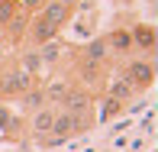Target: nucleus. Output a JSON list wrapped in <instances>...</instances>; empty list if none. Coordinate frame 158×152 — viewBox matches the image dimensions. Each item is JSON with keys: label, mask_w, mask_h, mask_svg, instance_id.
I'll return each instance as SVG.
<instances>
[{"label": "nucleus", "mask_w": 158, "mask_h": 152, "mask_svg": "<svg viewBox=\"0 0 158 152\" xmlns=\"http://www.w3.org/2000/svg\"><path fill=\"white\" fill-rule=\"evenodd\" d=\"M35 84L32 75H26L23 68H0V100H16L23 91H29Z\"/></svg>", "instance_id": "nucleus-1"}, {"label": "nucleus", "mask_w": 158, "mask_h": 152, "mask_svg": "<svg viewBox=\"0 0 158 152\" xmlns=\"http://www.w3.org/2000/svg\"><path fill=\"white\" fill-rule=\"evenodd\" d=\"M123 78H126V81L132 84L139 94L148 91V88L155 84V59H129Z\"/></svg>", "instance_id": "nucleus-2"}, {"label": "nucleus", "mask_w": 158, "mask_h": 152, "mask_svg": "<svg viewBox=\"0 0 158 152\" xmlns=\"http://www.w3.org/2000/svg\"><path fill=\"white\" fill-rule=\"evenodd\" d=\"M129 36H132V52H142V59H155L158 33H155L152 23H132L129 26Z\"/></svg>", "instance_id": "nucleus-3"}, {"label": "nucleus", "mask_w": 158, "mask_h": 152, "mask_svg": "<svg viewBox=\"0 0 158 152\" xmlns=\"http://www.w3.org/2000/svg\"><path fill=\"white\" fill-rule=\"evenodd\" d=\"M58 33L61 29H55L42 13H32V16H29V26H26V42H29L32 49H39V46H45V42L58 39Z\"/></svg>", "instance_id": "nucleus-4"}, {"label": "nucleus", "mask_w": 158, "mask_h": 152, "mask_svg": "<svg viewBox=\"0 0 158 152\" xmlns=\"http://www.w3.org/2000/svg\"><path fill=\"white\" fill-rule=\"evenodd\" d=\"M77 88H84L87 94H94V88H97V94L103 91V84H106V68L103 65H94V62H77Z\"/></svg>", "instance_id": "nucleus-5"}, {"label": "nucleus", "mask_w": 158, "mask_h": 152, "mask_svg": "<svg viewBox=\"0 0 158 152\" xmlns=\"http://www.w3.org/2000/svg\"><path fill=\"white\" fill-rule=\"evenodd\" d=\"M106 42V52H110V59H126V55H132V36H129V26H116V29H110L103 36Z\"/></svg>", "instance_id": "nucleus-6"}, {"label": "nucleus", "mask_w": 158, "mask_h": 152, "mask_svg": "<svg viewBox=\"0 0 158 152\" xmlns=\"http://www.w3.org/2000/svg\"><path fill=\"white\" fill-rule=\"evenodd\" d=\"M52 120H55V107L52 104H45L42 110L29 113V133L35 136V142H42L48 133H52Z\"/></svg>", "instance_id": "nucleus-7"}, {"label": "nucleus", "mask_w": 158, "mask_h": 152, "mask_svg": "<svg viewBox=\"0 0 158 152\" xmlns=\"http://www.w3.org/2000/svg\"><path fill=\"white\" fill-rule=\"evenodd\" d=\"M61 110H68V113H90V107H94V94H87L84 88H71L68 94H64V100H61Z\"/></svg>", "instance_id": "nucleus-8"}, {"label": "nucleus", "mask_w": 158, "mask_h": 152, "mask_svg": "<svg viewBox=\"0 0 158 152\" xmlns=\"http://www.w3.org/2000/svg\"><path fill=\"white\" fill-rule=\"evenodd\" d=\"M39 88H42V94H45L48 104H61L64 94L74 88V81H71V78H55V81H48V78H45V81H39Z\"/></svg>", "instance_id": "nucleus-9"}, {"label": "nucleus", "mask_w": 158, "mask_h": 152, "mask_svg": "<svg viewBox=\"0 0 158 152\" xmlns=\"http://www.w3.org/2000/svg\"><path fill=\"white\" fill-rule=\"evenodd\" d=\"M39 13H42V16H45L48 23L55 26V29H61V26H68V23H71V16H74V13H71L68 7H61V3H58V0H45V7H42Z\"/></svg>", "instance_id": "nucleus-10"}, {"label": "nucleus", "mask_w": 158, "mask_h": 152, "mask_svg": "<svg viewBox=\"0 0 158 152\" xmlns=\"http://www.w3.org/2000/svg\"><path fill=\"white\" fill-rule=\"evenodd\" d=\"M81 59L84 62H94V65H110V52H106V42H103V36H97V39H90L87 46L81 49Z\"/></svg>", "instance_id": "nucleus-11"}, {"label": "nucleus", "mask_w": 158, "mask_h": 152, "mask_svg": "<svg viewBox=\"0 0 158 152\" xmlns=\"http://www.w3.org/2000/svg\"><path fill=\"white\" fill-rule=\"evenodd\" d=\"M103 91H106V97L119 100V104H129V100L139 94V91L132 88V84L126 81V78H113V81H106V84H103Z\"/></svg>", "instance_id": "nucleus-12"}, {"label": "nucleus", "mask_w": 158, "mask_h": 152, "mask_svg": "<svg viewBox=\"0 0 158 152\" xmlns=\"http://www.w3.org/2000/svg\"><path fill=\"white\" fill-rule=\"evenodd\" d=\"M26 26H29V13H23V10H19L16 16L3 26V33H6V39H10V46H19V42L26 39Z\"/></svg>", "instance_id": "nucleus-13"}, {"label": "nucleus", "mask_w": 158, "mask_h": 152, "mask_svg": "<svg viewBox=\"0 0 158 152\" xmlns=\"http://www.w3.org/2000/svg\"><path fill=\"white\" fill-rule=\"evenodd\" d=\"M16 100H19V107H23L26 113H32V110H42V107L48 104V100H45V94H42V88H39V84H32L29 91H23V94H19Z\"/></svg>", "instance_id": "nucleus-14"}, {"label": "nucleus", "mask_w": 158, "mask_h": 152, "mask_svg": "<svg viewBox=\"0 0 158 152\" xmlns=\"http://www.w3.org/2000/svg\"><path fill=\"white\" fill-rule=\"evenodd\" d=\"M61 52H64V46H61L58 39H52V42H45V46L35 49V55L42 59V65H45V68H55V65L61 62Z\"/></svg>", "instance_id": "nucleus-15"}, {"label": "nucleus", "mask_w": 158, "mask_h": 152, "mask_svg": "<svg viewBox=\"0 0 158 152\" xmlns=\"http://www.w3.org/2000/svg\"><path fill=\"white\" fill-rule=\"evenodd\" d=\"M16 68H23L26 75H32L35 81H39V71L45 68V65H42V59H39L35 52H23V55H19V62H16Z\"/></svg>", "instance_id": "nucleus-16"}, {"label": "nucleus", "mask_w": 158, "mask_h": 152, "mask_svg": "<svg viewBox=\"0 0 158 152\" xmlns=\"http://www.w3.org/2000/svg\"><path fill=\"white\" fill-rule=\"evenodd\" d=\"M16 13H19V3H16V0H0V29H3Z\"/></svg>", "instance_id": "nucleus-17"}, {"label": "nucleus", "mask_w": 158, "mask_h": 152, "mask_svg": "<svg viewBox=\"0 0 158 152\" xmlns=\"http://www.w3.org/2000/svg\"><path fill=\"white\" fill-rule=\"evenodd\" d=\"M19 126H23V123H19L3 104H0V129H19Z\"/></svg>", "instance_id": "nucleus-18"}, {"label": "nucleus", "mask_w": 158, "mask_h": 152, "mask_svg": "<svg viewBox=\"0 0 158 152\" xmlns=\"http://www.w3.org/2000/svg\"><path fill=\"white\" fill-rule=\"evenodd\" d=\"M123 110V104L119 100H113V97H103V113H100V120H110L113 113H119Z\"/></svg>", "instance_id": "nucleus-19"}, {"label": "nucleus", "mask_w": 158, "mask_h": 152, "mask_svg": "<svg viewBox=\"0 0 158 152\" xmlns=\"http://www.w3.org/2000/svg\"><path fill=\"white\" fill-rule=\"evenodd\" d=\"M16 3H19V10H23V13H29V16H32V13H39L42 7H45V0H16Z\"/></svg>", "instance_id": "nucleus-20"}, {"label": "nucleus", "mask_w": 158, "mask_h": 152, "mask_svg": "<svg viewBox=\"0 0 158 152\" xmlns=\"http://www.w3.org/2000/svg\"><path fill=\"white\" fill-rule=\"evenodd\" d=\"M58 3H61V7H68V10H71V13H74V10H77V7H81V0H58Z\"/></svg>", "instance_id": "nucleus-21"}, {"label": "nucleus", "mask_w": 158, "mask_h": 152, "mask_svg": "<svg viewBox=\"0 0 158 152\" xmlns=\"http://www.w3.org/2000/svg\"><path fill=\"white\" fill-rule=\"evenodd\" d=\"M3 62H6V49H3V42H0V68H3Z\"/></svg>", "instance_id": "nucleus-22"}]
</instances>
